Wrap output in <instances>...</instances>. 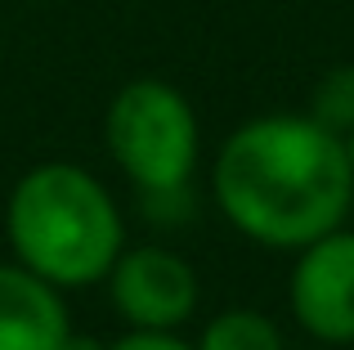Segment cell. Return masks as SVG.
<instances>
[{
  "label": "cell",
  "mask_w": 354,
  "mask_h": 350,
  "mask_svg": "<svg viewBox=\"0 0 354 350\" xmlns=\"http://www.w3.org/2000/svg\"><path fill=\"white\" fill-rule=\"evenodd\" d=\"M341 140H346V158H350V175H354V131H346Z\"/></svg>",
  "instance_id": "obj_11"
},
{
  "label": "cell",
  "mask_w": 354,
  "mask_h": 350,
  "mask_svg": "<svg viewBox=\"0 0 354 350\" xmlns=\"http://www.w3.org/2000/svg\"><path fill=\"white\" fill-rule=\"evenodd\" d=\"M108 342H99V337H90V333H77V328H72L68 337H63V346L59 350H104Z\"/></svg>",
  "instance_id": "obj_10"
},
{
  "label": "cell",
  "mask_w": 354,
  "mask_h": 350,
  "mask_svg": "<svg viewBox=\"0 0 354 350\" xmlns=\"http://www.w3.org/2000/svg\"><path fill=\"white\" fill-rule=\"evenodd\" d=\"M104 144L139 193L193 189L202 162L198 108L166 77H135L104 113Z\"/></svg>",
  "instance_id": "obj_3"
},
{
  "label": "cell",
  "mask_w": 354,
  "mask_h": 350,
  "mask_svg": "<svg viewBox=\"0 0 354 350\" xmlns=\"http://www.w3.org/2000/svg\"><path fill=\"white\" fill-rule=\"evenodd\" d=\"M72 333L63 292L18 261H0V350H59Z\"/></svg>",
  "instance_id": "obj_6"
},
{
  "label": "cell",
  "mask_w": 354,
  "mask_h": 350,
  "mask_svg": "<svg viewBox=\"0 0 354 350\" xmlns=\"http://www.w3.org/2000/svg\"><path fill=\"white\" fill-rule=\"evenodd\" d=\"M305 113L319 126H328L332 135L354 131V63H337V68H328L314 81Z\"/></svg>",
  "instance_id": "obj_8"
},
{
  "label": "cell",
  "mask_w": 354,
  "mask_h": 350,
  "mask_svg": "<svg viewBox=\"0 0 354 350\" xmlns=\"http://www.w3.org/2000/svg\"><path fill=\"white\" fill-rule=\"evenodd\" d=\"M5 238L18 265L59 292L95 288L126 247V220L104 180L81 162H36L5 198Z\"/></svg>",
  "instance_id": "obj_2"
},
{
  "label": "cell",
  "mask_w": 354,
  "mask_h": 350,
  "mask_svg": "<svg viewBox=\"0 0 354 350\" xmlns=\"http://www.w3.org/2000/svg\"><path fill=\"white\" fill-rule=\"evenodd\" d=\"M104 283L126 328H184L202 301L198 270L162 243L121 247Z\"/></svg>",
  "instance_id": "obj_5"
},
{
  "label": "cell",
  "mask_w": 354,
  "mask_h": 350,
  "mask_svg": "<svg viewBox=\"0 0 354 350\" xmlns=\"http://www.w3.org/2000/svg\"><path fill=\"white\" fill-rule=\"evenodd\" d=\"M292 256L287 306L301 333L332 350L354 346V229L341 225Z\"/></svg>",
  "instance_id": "obj_4"
},
{
  "label": "cell",
  "mask_w": 354,
  "mask_h": 350,
  "mask_svg": "<svg viewBox=\"0 0 354 350\" xmlns=\"http://www.w3.org/2000/svg\"><path fill=\"white\" fill-rule=\"evenodd\" d=\"M104 350H193V342H184L180 328H126Z\"/></svg>",
  "instance_id": "obj_9"
},
{
  "label": "cell",
  "mask_w": 354,
  "mask_h": 350,
  "mask_svg": "<svg viewBox=\"0 0 354 350\" xmlns=\"http://www.w3.org/2000/svg\"><path fill=\"white\" fill-rule=\"evenodd\" d=\"M193 350H287V342H283V328L265 310L229 306L207 319V328L193 342Z\"/></svg>",
  "instance_id": "obj_7"
},
{
  "label": "cell",
  "mask_w": 354,
  "mask_h": 350,
  "mask_svg": "<svg viewBox=\"0 0 354 350\" xmlns=\"http://www.w3.org/2000/svg\"><path fill=\"white\" fill-rule=\"evenodd\" d=\"M211 198L247 243L301 252L350 220L346 140L310 113H265L234 126L211 158Z\"/></svg>",
  "instance_id": "obj_1"
}]
</instances>
